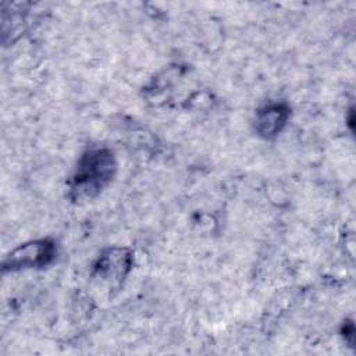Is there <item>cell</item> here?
<instances>
[{
    "label": "cell",
    "instance_id": "cell-1",
    "mask_svg": "<svg viewBox=\"0 0 356 356\" xmlns=\"http://www.w3.org/2000/svg\"><path fill=\"white\" fill-rule=\"evenodd\" d=\"M117 161L114 153L106 147L86 150L78 160L70 179L68 196L75 203L95 199L114 178Z\"/></svg>",
    "mask_w": 356,
    "mask_h": 356
},
{
    "label": "cell",
    "instance_id": "cell-2",
    "mask_svg": "<svg viewBox=\"0 0 356 356\" xmlns=\"http://www.w3.org/2000/svg\"><path fill=\"white\" fill-rule=\"evenodd\" d=\"M56 245L50 239H36L19 245L10 252L3 260L4 271H15L21 268L46 267L54 260Z\"/></svg>",
    "mask_w": 356,
    "mask_h": 356
},
{
    "label": "cell",
    "instance_id": "cell-4",
    "mask_svg": "<svg viewBox=\"0 0 356 356\" xmlns=\"http://www.w3.org/2000/svg\"><path fill=\"white\" fill-rule=\"evenodd\" d=\"M289 118V108L282 103H271L256 111L254 131L264 139L277 136Z\"/></svg>",
    "mask_w": 356,
    "mask_h": 356
},
{
    "label": "cell",
    "instance_id": "cell-3",
    "mask_svg": "<svg viewBox=\"0 0 356 356\" xmlns=\"http://www.w3.org/2000/svg\"><path fill=\"white\" fill-rule=\"evenodd\" d=\"M134 256L128 248H110L95 263L93 274L111 285H120L132 268Z\"/></svg>",
    "mask_w": 356,
    "mask_h": 356
}]
</instances>
